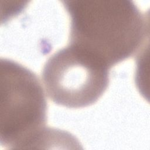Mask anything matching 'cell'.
I'll return each mask as SVG.
<instances>
[{
    "label": "cell",
    "instance_id": "1",
    "mask_svg": "<svg viewBox=\"0 0 150 150\" xmlns=\"http://www.w3.org/2000/svg\"><path fill=\"white\" fill-rule=\"evenodd\" d=\"M70 19L69 44L110 69L145 47L149 19L132 1H63Z\"/></svg>",
    "mask_w": 150,
    "mask_h": 150
},
{
    "label": "cell",
    "instance_id": "2",
    "mask_svg": "<svg viewBox=\"0 0 150 150\" xmlns=\"http://www.w3.org/2000/svg\"><path fill=\"white\" fill-rule=\"evenodd\" d=\"M47 102L38 77L22 64L0 60V141L7 149L40 145L46 131Z\"/></svg>",
    "mask_w": 150,
    "mask_h": 150
},
{
    "label": "cell",
    "instance_id": "3",
    "mask_svg": "<svg viewBox=\"0 0 150 150\" xmlns=\"http://www.w3.org/2000/svg\"><path fill=\"white\" fill-rule=\"evenodd\" d=\"M110 68L90 54L70 45L45 63L42 79L50 99L69 108L94 104L109 84Z\"/></svg>",
    "mask_w": 150,
    "mask_h": 150
}]
</instances>
